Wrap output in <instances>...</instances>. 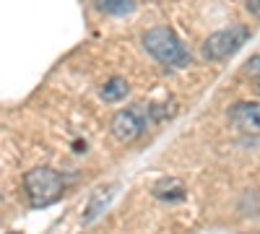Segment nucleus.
Instances as JSON below:
<instances>
[{"mask_svg": "<svg viewBox=\"0 0 260 234\" xmlns=\"http://www.w3.org/2000/svg\"><path fill=\"white\" fill-rule=\"evenodd\" d=\"M143 47L146 52L159 60L161 65L169 68H187L190 65V52L182 45V39L169 26H154L143 34Z\"/></svg>", "mask_w": 260, "mask_h": 234, "instance_id": "f257e3e1", "label": "nucleus"}, {"mask_svg": "<svg viewBox=\"0 0 260 234\" xmlns=\"http://www.w3.org/2000/svg\"><path fill=\"white\" fill-rule=\"evenodd\" d=\"M24 190L34 208H45L62 195V177L50 166H37L24 175Z\"/></svg>", "mask_w": 260, "mask_h": 234, "instance_id": "f03ea898", "label": "nucleus"}, {"mask_svg": "<svg viewBox=\"0 0 260 234\" xmlns=\"http://www.w3.org/2000/svg\"><path fill=\"white\" fill-rule=\"evenodd\" d=\"M250 39V29L242 26V24H234L229 29H221V31H213L206 42H203V57L206 60H226L232 57L237 50H240L245 42Z\"/></svg>", "mask_w": 260, "mask_h": 234, "instance_id": "7ed1b4c3", "label": "nucleus"}, {"mask_svg": "<svg viewBox=\"0 0 260 234\" xmlns=\"http://www.w3.org/2000/svg\"><path fill=\"white\" fill-rule=\"evenodd\" d=\"M112 136L122 143H133L136 138H141V133L146 130V117L143 110H138V104L133 110H122L112 117Z\"/></svg>", "mask_w": 260, "mask_h": 234, "instance_id": "20e7f679", "label": "nucleus"}, {"mask_svg": "<svg viewBox=\"0 0 260 234\" xmlns=\"http://www.w3.org/2000/svg\"><path fill=\"white\" fill-rule=\"evenodd\" d=\"M232 122L242 130H260V102H240L232 107Z\"/></svg>", "mask_w": 260, "mask_h": 234, "instance_id": "39448f33", "label": "nucleus"}, {"mask_svg": "<svg viewBox=\"0 0 260 234\" xmlns=\"http://www.w3.org/2000/svg\"><path fill=\"white\" fill-rule=\"evenodd\" d=\"M154 195H156L159 200L175 203V200H182V198L187 195V187H185V182L177 180V177H164V180H159V182L154 185Z\"/></svg>", "mask_w": 260, "mask_h": 234, "instance_id": "423d86ee", "label": "nucleus"}, {"mask_svg": "<svg viewBox=\"0 0 260 234\" xmlns=\"http://www.w3.org/2000/svg\"><path fill=\"white\" fill-rule=\"evenodd\" d=\"M115 185H107V187H96L94 190V195H91V200H89V206H86V214H83V221L89 224V221H94L102 211L107 208V203L112 200V195H115Z\"/></svg>", "mask_w": 260, "mask_h": 234, "instance_id": "0eeeda50", "label": "nucleus"}, {"mask_svg": "<svg viewBox=\"0 0 260 234\" xmlns=\"http://www.w3.org/2000/svg\"><path fill=\"white\" fill-rule=\"evenodd\" d=\"M127 91H130L127 81L120 78V76H115V78H110V81L102 86V99H104V102H120V99L127 96Z\"/></svg>", "mask_w": 260, "mask_h": 234, "instance_id": "6e6552de", "label": "nucleus"}, {"mask_svg": "<svg viewBox=\"0 0 260 234\" xmlns=\"http://www.w3.org/2000/svg\"><path fill=\"white\" fill-rule=\"evenodd\" d=\"M96 8L104 13H115V16H125V13H133L136 3L133 0H96Z\"/></svg>", "mask_w": 260, "mask_h": 234, "instance_id": "1a4fd4ad", "label": "nucleus"}, {"mask_svg": "<svg viewBox=\"0 0 260 234\" xmlns=\"http://www.w3.org/2000/svg\"><path fill=\"white\" fill-rule=\"evenodd\" d=\"M247 73H250V76H260V57H252V60L247 62Z\"/></svg>", "mask_w": 260, "mask_h": 234, "instance_id": "9d476101", "label": "nucleus"}, {"mask_svg": "<svg viewBox=\"0 0 260 234\" xmlns=\"http://www.w3.org/2000/svg\"><path fill=\"white\" fill-rule=\"evenodd\" d=\"M247 11L255 13V16H260V0H250V3H247Z\"/></svg>", "mask_w": 260, "mask_h": 234, "instance_id": "9b49d317", "label": "nucleus"}]
</instances>
